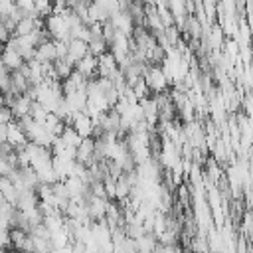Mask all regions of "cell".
<instances>
[{
	"label": "cell",
	"instance_id": "cell-9",
	"mask_svg": "<svg viewBox=\"0 0 253 253\" xmlns=\"http://www.w3.org/2000/svg\"><path fill=\"white\" fill-rule=\"evenodd\" d=\"M69 0H53V4H67Z\"/></svg>",
	"mask_w": 253,
	"mask_h": 253
},
{
	"label": "cell",
	"instance_id": "cell-7",
	"mask_svg": "<svg viewBox=\"0 0 253 253\" xmlns=\"http://www.w3.org/2000/svg\"><path fill=\"white\" fill-rule=\"evenodd\" d=\"M61 138L65 140V144L67 146H73V148H77L81 142H83V136L73 128V126H65V130H63V134H61Z\"/></svg>",
	"mask_w": 253,
	"mask_h": 253
},
{
	"label": "cell",
	"instance_id": "cell-5",
	"mask_svg": "<svg viewBox=\"0 0 253 253\" xmlns=\"http://www.w3.org/2000/svg\"><path fill=\"white\" fill-rule=\"evenodd\" d=\"M24 63H26V59L10 43H6L4 45V51H2V65L6 69H10V71H20L24 67Z\"/></svg>",
	"mask_w": 253,
	"mask_h": 253
},
{
	"label": "cell",
	"instance_id": "cell-6",
	"mask_svg": "<svg viewBox=\"0 0 253 253\" xmlns=\"http://www.w3.org/2000/svg\"><path fill=\"white\" fill-rule=\"evenodd\" d=\"M85 55H89V43H87L85 40L73 38V40L69 42V51H67V57H65V59H69L73 65H77Z\"/></svg>",
	"mask_w": 253,
	"mask_h": 253
},
{
	"label": "cell",
	"instance_id": "cell-4",
	"mask_svg": "<svg viewBox=\"0 0 253 253\" xmlns=\"http://www.w3.org/2000/svg\"><path fill=\"white\" fill-rule=\"evenodd\" d=\"M75 71H79L83 77L87 79H97L99 77V57L89 53L85 55L77 65H75Z\"/></svg>",
	"mask_w": 253,
	"mask_h": 253
},
{
	"label": "cell",
	"instance_id": "cell-1",
	"mask_svg": "<svg viewBox=\"0 0 253 253\" xmlns=\"http://www.w3.org/2000/svg\"><path fill=\"white\" fill-rule=\"evenodd\" d=\"M144 81L148 83L152 95H158V93H166L168 91V77L164 75L162 71V65H148L146 67V73H144Z\"/></svg>",
	"mask_w": 253,
	"mask_h": 253
},
{
	"label": "cell",
	"instance_id": "cell-2",
	"mask_svg": "<svg viewBox=\"0 0 253 253\" xmlns=\"http://www.w3.org/2000/svg\"><path fill=\"white\" fill-rule=\"evenodd\" d=\"M69 126H73L83 138L93 136V132H95V121H93V117L87 115L85 111H77V113L71 117V125H69Z\"/></svg>",
	"mask_w": 253,
	"mask_h": 253
},
{
	"label": "cell",
	"instance_id": "cell-3",
	"mask_svg": "<svg viewBox=\"0 0 253 253\" xmlns=\"http://www.w3.org/2000/svg\"><path fill=\"white\" fill-rule=\"evenodd\" d=\"M34 59L40 61V63H53V61H57L59 57H57V43H55V40H49V42L40 43L36 47Z\"/></svg>",
	"mask_w": 253,
	"mask_h": 253
},
{
	"label": "cell",
	"instance_id": "cell-8",
	"mask_svg": "<svg viewBox=\"0 0 253 253\" xmlns=\"http://www.w3.org/2000/svg\"><path fill=\"white\" fill-rule=\"evenodd\" d=\"M12 121H16L12 109L6 107V105H2V111H0V123H2V125H10Z\"/></svg>",
	"mask_w": 253,
	"mask_h": 253
}]
</instances>
